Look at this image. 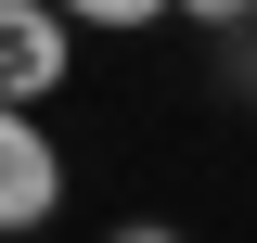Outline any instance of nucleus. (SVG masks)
Here are the masks:
<instances>
[{
	"label": "nucleus",
	"mask_w": 257,
	"mask_h": 243,
	"mask_svg": "<svg viewBox=\"0 0 257 243\" xmlns=\"http://www.w3.org/2000/svg\"><path fill=\"white\" fill-rule=\"evenodd\" d=\"M52 218H64V154L39 102H0V230H52Z\"/></svg>",
	"instance_id": "1"
},
{
	"label": "nucleus",
	"mask_w": 257,
	"mask_h": 243,
	"mask_svg": "<svg viewBox=\"0 0 257 243\" xmlns=\"http://www.w3.org/2000/svg\"><path fill=\"white\" fill-rule=\"evenodd\" d=\"M77 77V26L52 0H0V102H52Z\"/></svg>",
	"instance_id": "2"
},
{
	"label": "nucleus",
	"mask_w": 257,
	"mask_h": 243,
	"mask_svg": "<svg viewBox=\"0 0 257 243\" xmlns=\"http://www.w3.org/2000/svg\"><path fill=\"white\" fill-rule=\"evenodd\" d=\"M64 26H116V38H142V26H167L180 0H52Z\"/></svg>",
	"instance_id": "3"
},
{
	"label": "nucleus",
	"mask_w": 257,
	"mask_h": 243,
	"mask_svg": "<svg viewBox=\"0 0 257 243\" xmlns=\"http://www.w3.org/2000/svg\"><path fill=\"white\" fill-rule=\"evenodd\" d=\"M180 26H206V38H231V26H257V0H180Z\"/></svg>",
	"instance_id": "4"
},
{
	"label": "nucleus",
	"mask_w": 257,
	"mask_h": 243,
	"mask_svg": "<svg viewBox=\"0 0 257 243\" xmlns=\"http://www.w3.org/2000/svg\"><path fill=\"white\" fill-rule=\"evenodd\" d=\"M103 243H180V230H167V218H128V230H103Z\"/></svg>",
	"instance_id": "5"
}]
</instances>
